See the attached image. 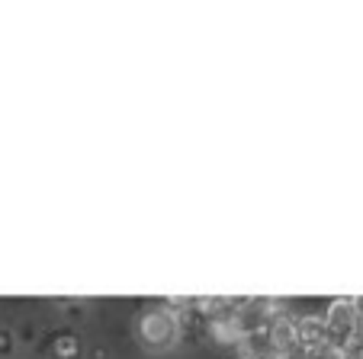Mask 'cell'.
<instances>
[{
  "label": "cell",
  "instance_id": "5b68a950",
  "mask_svg": "<svg viewBox=\"0 0 363 359\" xmlns=\"http://www.w3.org/2000/svg\"><path fill=\"white\" fill-rule=\"evenodd\" d=\"M232 312H235V305L219 312L216 318H209V334H213V340H219V343H238L241 340V331H238V324H235Z\"/></svg>",
  "mask_w": 363,
  "mask_h": 359
},
{
  "label": "cell",
  "instance_id": "8fae6325",
  "mask_svg": "<svg viewBox=\"0 0 363 359\" xmlns=\"http://www.w3.org/2000/svg\"><path fill=\"white\" fill-rule=\"evenodd\" d=\"M354 308H357V318L363 321V295H354Z\"/></svg>",
  "mask_w": 363,
  "mask_h": 359
},
{
  "label": "cell",
  "instance_id": "9c48e42d",
  "mask_svg": "<svg viewBox=\"0 0 363 359\" xmlns=\"http://www.w3.org/2000/svg\"><path fill=\"white\" fill-rule=\"evenodd\" d=\"M274 359H308V350L299 343H293V346H286V350H277Z\"/></svg>",
  "mask_w": 363,
  "mask_h": 359
},
{
  "label": "cell",
  "instance_id": "30bf717a",
  "mask_svg": "<svg viewBox=\"0 0 363 359\" xmlns=\"http://www.w3.org/2000/svg\"><path fill=\"white\" fill-rule=\"evenodd\" d=\"M13 350V340H10L7 331H0V353H10Z\"/></svg>",
  "mask_w": 363,
  "mask_h": 359
},
{
  "label": "cell",
  "instance_id": "3957f363",
  "mask_svg": "<svg viewBox=\"0 0 363 359\" xmlns=\"http://www.w3.org/2000/svg\"><path fill=\"white\" fill-rule=\"evenodd\" d=\"M296 343L306 346L308 353L318 350V346L328 343V331H325V321L318 314H306V318H296Z\"/></svg>",
  "mask_w": 363,
  "mask_h": 359
},
{
  "label": "cell",
  "instance_id": "277c9868",
  "mask_svg": "<svg viewBox=\"0 0 363 359\" xmlns=\"http://www.w3.org/2000/svg\"><path fill=\"white\" fill-rule=\"evenodd\" d=\"M274 343H270L267 331H254V334H245L238 340V356L241 359H274Z\"/></svg>",
  "mask_w": 363,
  "mask_h": 359
},
{
  "label": "cell",
  "instance_id": "ba28073f",
  "mask_svg": "<svg viewBox=\"0 0 363 359\" xmlns=\"http://www.w3.org/2000/svg\"><path fill=\"white\" fill-rule=\"evenodd\" d=\"M55 353L62 359H71L77 353V340L74 337H62V340H55Z\"/></svg>",
  "mask_w": 363,
  "mask_h": 359
},
{
  "label": "cell",
  "instance_id": "6da1fadb",
  "mask_svg": "<svg viewBox=\"0 0 363 359\" xmlns=\"http://www.w3.org/2000/svg\"><path fill=\"white\" fill-rule=\"evenodd\" d=\"M180 337V318L171 308H148V312L138 318V340H142L148 350L164 353L177 343Z\"/></svg>",
  "mask_w": 363,
  "mask_h": 359
},
{
  "label": "cell",
  "instance_id": "8992f818",
  "mask_svg": "<svg viewBox=\"0 0 363 359\" xmlns=\"http://www.w3.org/2000/svg\"><path fill=\"white\" fill-rule=\"evenodd\" d=\"M267 337L274 343V350H286L296 343V318L293 314H280L267 324Z\"/></svg>",
  "mask_w": 363,
  "mask_h": 359
},
{
  "label": "cell",
  "instance_id": "7a4b0ae2",
  "mask_svg": "<svg viewBox=\"0 0 363 359\" xmlns=\"http://www.w3.org/2000/svg\"><path fill=\"white\" fill-rule=\"evenodd\" d=\"M322 321H325V331H328V343L347 350L350 337H354V327H357L354 298H335L328 305V312L322 314Z\"/></svg>",
  "mask_w": 363,
  "mask_h": 359
},
{
  "label": "cell",
  "instance_id": "52a82bcc",
  "mask_svg": "<svg viewBox=\"0 0 363 359\" xmlns=\"http://www.w3.org/2000/svg\"><path fill=\"white\" fill-rule=\"evenodd\" d=\"M308 359H347V353L335 343H325V346H318V350L308 353Z\"/></svg>",
  "mask_w": 363,
  "mask_h": 359
}]
</instances>
